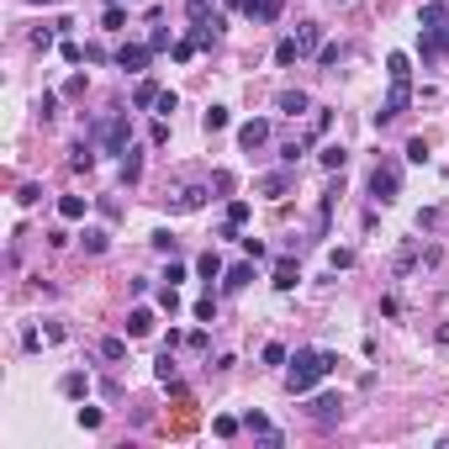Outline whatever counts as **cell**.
<instances>
[{"label": "cell", "instance_id": "29", "mask_svg": "<svg viewBox=\"0 0 449 449\" xmlns=\"http://www.w3.org/2000/svg\"><path fill=\"white\" fill-rule=\"evenodd\" d=\"M248 217H254V206H248V201H227V227H243Z\"/></svg>", "mask_w": 449, "mask_h": 449}, {"label": "cell", "instance_id": "58", "mask_svg": "<svg viewBox=\"0 0 449 449\" xmlns=\"http://www.w3.org/2000/svg\"><path fill=\"white\" fill-rule=\"evenodd\" d=\"M106 6H117V0H106Z\"/></svg>", "mask_w": 449, "mask_h": 449}, {"label": "cell", "instance_id": "56", "mask_svg": "<svg viewBox=\"0 0 449 449\" xmlns=\"http://www.w3.org/2000/svg\"><path fill=\"white\" fill-rule=\"evenodd\" d=\"M27 6H59V0H27Z\"/></svg>", "mask_w": 449, "mask_h": 449}, {"label": "cell", "instance_id": "37", "mask_svg": "<svg viewBox=\"0 0 449 449\" xmlns=\"http://www.w3.org/2000/svg\"><path fill=\"white\" fill-rule=\"evenodd\" d=\"M154 248H159V254H175V233H169V227H159V233H154Z\"/></svg>", "mask_w": 449, "mask_h": 449}, {"label": "cell", "instance_id": "46", "mask_svg": "<svg viewBox=\"0 0 449 449\" xmlns=\"http://www.w3.org/2000/svg\"><path fill=\"white\" fill-rule=\"evenodd\" d=\"M148 143H154V148H164V143H169V122H154V132H148Z\"/></svg>", "mask_w": 449, "mask_h": 449}, {"label": "cell", "instance_id": "14", "mask_svg": "<svg viewBox=\"0 0 449 449\" xmlns=\"http://www.w3.org/2000/svg\"><path fill=\"white\" fill-rule=\"evenodd\" d=\"M296 43H301V59L318 53V48H322V27L318 22H301V27H296Z\"/></svg>", "mask_w": 449, "mask_h": 449}, {"label": "cell", "instance_id": "23", "mask_svg": "<svg viewBox=\"0 0 449 449\" xmlns=\"http://www.w3.org/2000/svg\"><path fill=\"white\" fill-rule=\"evenodd\" d=\"M318 159H322V169H343V164H349V148H343V143H328Z\"/></svg>", "mask_w": 449, "mask_h": 449}, {"label": "cell", "instance_id": "24", "mask_svg": "<svg viewBox=\"0 0 449 449\" xmlns=\"http://www.w3.org/2000/svg\"><path fill=\"white\" fill-rule=\"evenodd\" d=\"M59 391H64V397H85V391H90V380H85V370H69V376L59 380Z\"/></svg>", "mask_w": 449, "mask_h": 449}, {"label": "cell", "instance_id": "44", "mask_svg": "<svg viewBox=\"0 0 449 449\" xmlns=\"http://www.w3.org/2000/svg\"><path fill=\"white\" fill-rule=\"evenodd\" d=\"M328 127H333V111H318V117H312V138H322Z\"/></svg>", "mask_w": 449, "mask_h": 449}, {"label": "cell", "instance_id": "7", "mask_svg": "<svg viewBox=\"0 0 449 449\" xmlns=\"http://www.w3.org/2000/svg\"><path fill=\"white\" fill-rule=\"evenodd\" d=\"M264 143H270V122H264V117H254V122H243V127H238V148H248V154H254V148H264Z\"/></svg>", "mask_w": 449, "mask_h": 449}, {"label": "cell", "instance_id": "57", "mask_svg": "<svg viewBox=\"0 0 449 449\" xmlns=\"http://www.w3.org/2000/svg\"><path fill=\"white\" fill-rule=\"evenodd\" d=\"M444 43H449V27H444Z\"/></svg>", "mask_w": 449, "mask_h": 449}, {"label": "cell", "instance_id": "6", "mask_svg": "<svg viewBox=\"0 0 449 449\" xmlns=\"http://www.w3.org/2000/svg\"><path fill=\"white\" fill-rule=\"evenodd\" d=\"M280 11H285V0H248L243 6V16L254 27H270V22H280Z\"/></svg>", "mask_w": 449, "mask_h": 449}, {"label": "cell", "instance_id": "48", "mask_svg": "<svg viewBox=\"0 0 449 449\" xmlns=\"http://www.w3.org/2000/svg\"><path fill=\"white\" fill-rule=\"evenodd\" d=\"M212 428H217V434H222V439H233V434H238V428H243V423H238V418H217Z\"/></svg>", "mask_w": 449, "mask_h": 449}, {"label": "cell", "instance_id": "36", "mask_svg": "<svg viewBox=\"0 0 449 449\" xmlns=\"http://www.w3.org/2000/svg\"><path fill=\"white\" fill-rule=\"evenodd\" d=\"M196 318H201V322H217V296H201V301H196Z\"/></svg>", "mask_w": 449, "mask_h": 449}, {"label": "cell", "instance_id": "15", "mask_svg": "<svg viewBox=\"0 0 449 449\" xmlns=\"http://www.w3.org/2000/svg\"><path fill=\"white\" fill-rule=\"evenodd\" d=\"M312 418H318V423H333V418H343V397H318V402H312Z\"/></svg>", "mask_w": 449, "mask_h": 449}, {"label": "cell", "instance_id": "1", "mask_svg": "<svg viewBox=\"0 0 449 449\" xmlns=\"http://www.w3.org/2000/svg\"><path fill=\"white\" fill-rule=\"evenodd\" d=\"M333 365H338V355H328V349H296L291 370H285V391H291V397H307L322 376H333Z\"/></svg>", "mask_w": 449, "mask_h": 449}, {"label": "cell", "instance_id": "40", "mask_svg": "<svg viewBox=\"0 0 449 449\" xmlns=\"http://www.w3.org/2000/svg\"><path fill=\"white\" fill-rule=\"evenodd\" d=\"M169 53H175V64H185V59H190V53H196V43H190V37H180V43H175V48H169Z\"/></svg>", "mask_w": 449, "mask_h": 449}, {"label": "cell", "instance_id": "9", "mask_svg": "<svg viewBox=\"0 0 449 449\" xmlns=\"http://www.w3.org/2000/svg\"><path fill=\"white\" fill-rule=\"evenodd\" d=\"M275 106H280L285 117H301V111H312V95L307 90H280V95H275Z\"/></svg>", "mask_w": 449, "mask_h": 449}, {"label": "cell", "instance_id": "51", "mask_svg": "<svg viewBox=\"0 0 449 449\" xmlns=\"http://www.w3.org/2000/svg\"><path fill=\"white\" fill-rule=\"evenodd\" d=\"M175 106H180V101H175V90H164V95H159V106H154V111H159V117H169Z\"/></svg>", "mask_w": 449, "mask_h": 449}, {"label": "cell", "instance_id": "2", "mask_svg": "<svg viewBox=\"0 0 449 449\" xmlns=\"http://www.w3.org/2000/svg\"><path fill=\"white\" fill-rule=\"evenodd\" d=\"M90 138H95V148H101V154H127V148H132V122H127V111L95 117V122H90Z\"/></svg>", "mask_w": 449, "mask_h": 449}, {"label": "cell", "instance_id": "35", "mask_svg": "<svg viewBox=\"0 0 449 449\" xmlns=\"http://www.w3.org/2000/svg\"><path fill=\"white\" fill-rule=\"evenodd\" d=\"M264 365H285V359H291V355H285V343H264Z\"/></svg>", "mask_w": 449, "mask_h": 449}, {"label": "cell", "instance_id": "34", "mask_svg": "<svg viewBox=\"0 0 449 449\" xmlns=\"http://www.w3.org/2000/svg\"><path fill=\"white\" fill-rule=\"evenodd\" d=\"M301 154H307V143H301V138H291V143H285V148H280V164H296V159H301Z\"/></svg>", "mask_w": 449, "mask_h": 449}, {"label": "cell", "instance_id": "49", "mask_svg": "<svg viewBox=\"0 0 449 449\" xmlns=\"http://www.w3.org/2000/svg\"><path fill=\"white\" fill-rule=\"evenodd\" d=\"M243 254H248V259H264V254H270V248H264L259 238H243Z\"/></svg>", "mask_w": 449, "mask_h": 449}, {"label": "cell", "instance_id": "27", "mask_svg": "<svg viewBox=\"0 0 449 449\" xmlns=\"http://www.w3.org/2000/svg\"><path fill=\"white\" fill-rule=\"evenodd\" d=\"M69 169H95V148H90V143H74V154H69Z\"/></svg>", "mask_w": 449, "mask_h": 449}, {"label": "cell", "instance_id": "45", "mask_svg": "<svg viewBox=\"0 0 449 449\" xmlns=\"http://www.w3.org/2000/svg\"><path fill=\"white\" fill-rule=\"evenodd\" d=\"M212 185H217V190H222V196H227V190H233L238 180H233V169H217V175H212Z\"/></svg>", "mask_w": 449, "mask_h": 449}, {"label": "cell", "instance_id": "33", "mask_svg": "<svg viewBox=\"0 0 449 449\" xmlns=\"http://www.w3.org/2000/svg\"><path fill=\"white\" fill-rule=\"evenodd\" d=\"M338 59H343V43H322V48H318V64H328V69H333Z\"/></svg>", "mask_w": 449, "mask_h": 449}, {"label": "cell", "instance_id": "47", "mask_svg": "<svg viewBox=\"0 0 449 449\" xmlns=\"http://www.w3.org/2000/svg\"><path fill=\"white\" fill-rule=\"evenodd\" d=\"M80 428H101V407H80Z\"/></svg>", "mask_w": 449, "mask_h": 449}, {"label": "cell", "instance_id": "12", "mask_svg": "<svg viewBox=\"0 0 449 449\" xmlns=\"http://www.w3.org/2000/svg\"><path fill=\"white\" fill-rule=\"evenodd\" d=\"M243 428H248V434H259L264 444H280V428H275L264 413H248V418H243Z\"/></svg>", "mask_w": 449, "mask_h": 449}, {"label": "cell", "instance_id": "21", "mask_svg": "<svg viewBox=\"0 0 449 449\" xmlns=\"http://www.w3.org/2000/svg\"><path fill=\"white\" fill-rule=\"evenodd\" d=\"M154 376H159V380H164V386H169V391H180V376H175V355H169V349H164V355H159V365H154Z\"/></svg>", "mask_w": 449, "mask_h": 449}, {"label": "cell", "instance_id": "18", "mask_svg": "<svg viewBox=\"0 0 449 449\" xmlns=\"http://www.w3.org/2000/svg\"><path fill=\"white\" fill-rule=\"evenodd\" d=\"M185 11H190V22H196V27H222V16H217L212 6H206V0H190Z\"/></svg>", "mask_w": 449, "mask_h": 449}, {"label": "cell", "instance_id": "4", "mask_svg": "<svg viewBox=\"0 0 449 449\" xmlns=\"http://www.w3.org/2000/svg\"><path fill=\"white\" fill-rule=\"evenodd\" d=\"M407 106H413V80H391L386 101H380V111H376V122H391V117H402Z\"/></svg>", "mask_w": 449, "mask_h": 449}, {"label": "cell", "instance_id": "53", "mask_svg": "<svg viewBox=\"0 0 449 449\" xmlns=\"http://www.w3.org/2000/svg\"><path fill=\"white\" fill-rule=\"evenodd\" d=\"M122 22H127V11H122V6H106V27H111V32H117Z\"/></svg>", "mask_w": 449, "mask_h": 449}, {"label": "cell", "instance_id": "42", "mask_svg": "<svg viewBox=\"0 0 449 449\" xmlns=\"http://www.w3.org/2000/svg\"><path fill=\"white\" fill-rule=\"evenodd\" d=\"M413 264H418V248H413V243H407V248H402V254H397V270H402V275H407V270H413Z\"/></svg>", "mask_w": 449, "mask_h": 449}, {"label": "cell", "instance_id": "13", "mask_svg": "<svg viewBox=\"0 0 449 449\" xmlns=\"http://www.w3.org/2000/svg\"><path fill=\"white\" fill-rule=\"evenodd\" d=\"M201 206H206V190L190 185V190H180L175 201H169V212H201Z\"/></svg>", "mask_w": 449, "mask_h": 449}, {"label": "cell", "instance_id": "31", "mask_svg": "<svg viewBox=\"0 0 449 449\" xmlns=\"http://www.w3.org/2000/svg\"><path fill=\"white\" fill-rule=\"evenodd\" d=\"M85 254H106V233H101V227H85Z\"/></svg>", "mask_w": 449, "mask_h": 449}, {"label": "cell", "instance_id": "41", "mask_svg": "<svg viewBox=\"0 0 449 449\" xmlns=\"http://www.w3.org/2000/svg\"><path fill=\"white\" fill-rule=\"evenodd\" d=\"M407 159H413V164H423V159H428V143L413 138V143H407Z\"/></svg>", "mask_w": 449, "mask_h": 449}, {"label": "cell", "instance_id": "11", "mask_svg": "<svg viewBox=\"0 0 449 449\" xmlns=\"http://www.w3.org/2000/svg\"><path fill=\"white\" fill-rule=\"evenodd\" d=\"M159 95H164V85H159V80H143L138 90H132V111H148V106H159Z\"/></svg>", "mask_w": 449, "mask_h": 449}, {"label": "cell", "instance_id": "19", "mask_svg": "<svg viewBox=\"0 0 449 449\" xmlns=\"http://www.w3.org/2000/svg\"><path fill=\"white\" fill-rule=\"evenodd\" d=\"M296 280H301V275H296V264H291V259H280V264H275V280H270L275 291H296Z\"/></svg>", "mask_w": 449, "mask_h": 449}, {"label": "cell", "instance_id": "16", "mask_svg": "<svg viewBox=\"0 0 449 449\" xmlns=\"http://www.w3.org/2000/svg\"><path fill=\"white\" fill-rule=\"evenodd\" d=\"M148 328H154V312H148V307H132L127 312V338H143Z\"/></svg>", "mask_w": 449, "mask_h": 449}, {"label": "cell", "instance_id": "5", "mask_svg": "<svg viewBox=\"0 0 449 449\" xmlns=\"http://www.w3.org/2000/svg\"><path fill=\"white\" fill-rule=\"evenodd\" d=\"M148 59H154V48H148V43H122V53H117V64L127 74H143V69H148Z\"/></svg>", "mask_w": 449, "mask_h": 449}, {"label": "cell", "instance_id": "28", "mask_svg": "<svg viewBox=\"0 0 449 449\" xmlns=\"http://www.w3.org/2000/svg\"><path fill=\"white\" fill-rule=\"evenodd\" d=\"M59 217H64V222H80V217H85V196H64V201H59Z\"/></svg>", "mask_w": 449, "mask_h": 449}, {"label": "cell", "instance_id": "55", "mask_svg": "<svg viewBox=\"0 0 449 449\" xmlns=\"http://www.w3.org/2000/svg\"><path fill=\"white\" fill-rule=\"evenodd\" d=\"M222 6H227V11H243V6H248V0H222Z\"/></svg>", "mask_w": 449, "mask_h": 449}, {"label": "cell", "instance_id": "50", "mask_svg": "<svg viewBox=\"0 0 449 449\" xmlns=\"http://www.w3.org/2000/svg\"><path fill=\"white\" fill-rule=\"evenodd\" d=\"M53 106H59V95H53V90H43V101H37V111H43V122L53 117Z\"/></svg>", "mask_w": 449, "mask_h": 449}, {"label": "cell", "instance_id": "52", "mask_svg": "<svg viewBox=\"0 0 449 449\" xmlns=\"http://www.w3.org/2000/svg\"><path fill=\"white\" fill-rule=\"evenodd\" d=\"M434 222H439V212H434V206H423V212H418V233H428Z\"/></svg>", "mask_w": 449, "mask_h": 449}, {"label": "cell", "instance_id": "32", "mask_svg": "<svg viewBox=\"0 0 449 449\" xmlns=\"http://www.w3.org/2000/svg\"><path fill=\"white\" fill-rule=\"evenodd\" d=\"M127 355V338H101V359H122Z\"/></svg>", "mask_w": 449, "mask_h": 449}, {"label": "cell", "instance_id": "20", "mask_svg": "<svg viewBox=\"0 0 449 449\" xmlns=\"http://www.w3.org/2000/svg\"><path fill=\"white\" fill-rule=\"evenodd\" d=\"M138 175H143V148H127V154H122V180L138 185Z\"/></svg>", "mask_w": 449, "mask_h": 449}, {"label": "cell", "instance_id": "39", "mask_svg": "<svg viewBox=\"0 0 449 449\" xmlns=\"http://www.w3.org/2000/svg\"><path fill=\"white\" fill-rule=\"evenodd\" d=\"M32 48H37V53H48V48H53V27H37V32H32Z\"/></svg>", "mask_w": 449, "mask_h": 449}, {"label": "cell", "instance_id": "3", "mask_svg": "<svg viewBox=\"0 0 449 449\" xmlns=\"http://www.w3.org/2000/svg\"><path fill=\"white\" fill-rule=\"evenodd\" d=\"M370 196H376L380 206H391L402 196V169H397V159H376V169H370Z\"/></svg>", "mask_w": 449, "mask_h": 449}, {"label": "cell", "instance_id": "26", "mask_svg": "<svg viewBox=\"0 0 449 449\" xmlns=\"http://www.w3.org/2000/svg\"><path fill=\"white\" fill-rule=\"evenodd\" d=\"M196 270H201L206 280H217V275H222V254H217V248H206L201 259H196Z\"/></svg>", "mask_w": 449, "mask_h": 449}, {"label": "cell", "instance_id": "17", "mask_svg": "<svg viewBox=\"0 0 449 449\" xmlns=\"http://www.w3.org/2000/svg\"><path fill=\"white\" fill-rule=\"evenodd\" d=\"M248 280H254V264H233V270H222V291H243Z\"/></svg>", "mask_w": 449, "mask_h": 449}, {"label": "cell", "instance_id": "43", "mask_svg": "<svg viewBox=\"0 0 449 449\" xmlns=\"http://www.w3.org/2000/svg\"><path fill=\"white\" fill-rule=\"evenodd\" d=\"M159 307H164V312H180V296H175V285H164V291H159Z\"/></svg>", "mask_w": 449, "mask_h": 449}, {"label": "cell", "instance_id": "8", "mask_svg": "<svg viewBox=\"0 0 449 449\" xmlns=\"http://www.w3.org/2000/svg\"><path fill=\"white\" fill-rule=\"evenodd\" d=\"M418 27H449V0H423L418 6Z\"/></svg>", "mask_w": 449, "mask_h": 449}, {"label": "cell", "instance_id": "22", "mask_svg": "<svg viewBox=\"0 0 449 449\" xmlns=\"http://www.w3.org/2000/svg\"><path fill=\"white\" fill-rule=\"evenodd\" d=\"M296 59H301V43H296V37H280V43H275V64L285 69V64H296Z\"/></svg>", "mask_w": 449, "mask_h": 449}, {"label": "cell", "instance_id": "54", "mask_svg": "<svg viewBox=\"0 0 449 449\" xmlns=\"http://www.w3.org/2000/svg\"><path fill=\"white\" fill-rule=\"evenodd\" d=\"M148 48H154V53H164V48H175V43H169V32H164V27H159V32L148 37Z\"/></svg>", "mask_w": 449, "mask_h": 449}, {"label": "cell", "instance_id": "38", "mask_svg": "<svg viewBox=\"0 0 449 449\" xmlns=\"http://www.w3.org/2000/svg\"><path fill=\"white\" fill-rule=\"evenodd\" d=\"M328 264H333V270H349V264H355V248H333Z\"/></svg>", "mask_w": 449, "mask_h": 449}, {"label": "cell", "instance_id": "30", "mask_svg": "<svg viewBox=\"0 0 449 449\" xmlns=\"http://www.w3.org/2000/svg\"><path fill=\"white\" fill-rule=\"evenodd\" d=\"M201 127H206V132H222V127H227V106H206Z\"/></svg>", "mask_w": 449, "mask_h": 449}, {"label": "cell", "instance_id": "10", "mask_svg": "<svg viewBox=\"0 0 449 449\" xmlns=\"http://www.w3.org/2000/svg\"><path fill=\"white\" fill-rule=\"evenodd\" d=\"M291 185H296V175H291V164H285V169H275V175L259 180V196H285Z\"/></svg>", "mask_w": 449, "mask_h": 449}, {"label": "cell", "instance_id": "25", "mask_svg": "<svg viewBox=\"0 0 449 449\" xmlns=\"http://www.w3.org/2000/svg\"><path fill=\"white\" fill-rule=\"evenodd\" d=\"M386 74H391V80H413V59H407V53H391V59H386Z\"/></svg>", "mask_w": 449, "mask_h": 449}]
</instances>
